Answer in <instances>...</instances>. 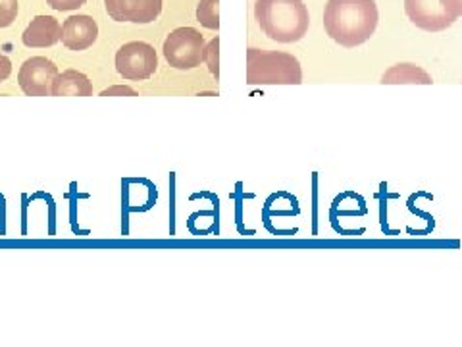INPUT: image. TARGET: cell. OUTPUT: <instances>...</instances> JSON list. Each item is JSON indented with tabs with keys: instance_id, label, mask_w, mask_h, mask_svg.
<instances>
[{
	"instance_id": "cell-7",
	"label": "cell",
	"mask_w": 462,
	"mask_h": 347,
	"mask_svg": "<svg viewBox=\"0 0 462 347\" xmlns=\"http://www.w3.org/2000/svg\"><path fill=\"white\" fill-rule=\"evenodd\" d=\"M108 16L114 22L152 23L162 12V0H105Z\"/></svg>"
},
{
	"instance_id": "cell-11",
	"label": "cell",
	"mask_w": 462,
	"mask_h": 347,
	"mask_svg": "<svg viewBox=\"0 0 462 347\" xmlns=\"http://www.w3.org/2000/svg\"><path fill=\"white\" fill-rule=\"evenodd\" d=\"M93 95V83L85 74L78 70H66L58 74L52 97H91Z\"/></svg>"
},
{
	"instance_id": "cell-10",
	"label": "cell",
	"mask_w": 462,
	"mask_h": 347,
	"mask_svg": "<svg viewBox=\"0 0 462 347\" xmlns=\"http://www.w3.org/2000/svg\"><path fill=\"white\" fill-rule=\"evenodd\" d=\"M25 47L47 49L62 41V25L52 16H37L25 27L22 35Z\"/></svg>"
},
{
	"instance_id": "cell-9",
	"label": "cell",
	"mask_w": 462,
	"mask_h": 347,
	"mask_svg": "<svg viewBox=\"0 0 462 347\" xmlns=\"http://www.w3.org/2000/svg\"><path fill=\"white\" fill-rule=\"evenodd\" d=\"M98 37V25L91 16L78 14L69 16L62 25V45L69 51H87L95 45Z\"/></svg>"
},
{
	"instance_id": "cell-12",
	"label": "cell",
	"mask_w": 462,
	"mask_h": 347,
	"mask_svg": "<svg viewBox=\"0 0 462 347\" xmlns=\"http://www.w3.org/2000/svg\"><path fill=\"white\" fill-rule=\"evenodd\" d=\"M383 85H397V83H412V85H430L431 78L426 70L414 64H397L393 68H389L383 78Z\"/></svg>"
},
{
	"instance_id": "cell-17",
	"label": "cell",
	"mask_w": 462,
	"mask_h": 347,
	"mask_svg": "<svg viewBox=\"0 0 462 347\" xmlns=\"http://www.w3.org/2000/svg\"><path fill=\"white\" fill-rule=\"evenodd\" d=\"M137 97L139 93L135 89H132L129 85H114V87H108V89H105L103 93H100V97Z\"/></svg>"
},
{
	"instance_id": "cell-2",
	"label": "cell",
	"mask_w": 462,
	"mask_h": 347,
	"mask_svg": "<svg viewBox=\"0 0 462 347\" xmlns=\"http://www.w3.org/2000/svg\"><path fill=\"white\" fill-rule=\"evenodd\" d=\"M260 29L278 42H297L309 32V8L302 0H256Z\"/></svg>"
},
{
	"instance_id": "cell-5",
	"label": "cell",
	"mask_w": 462,
	"mask_h": 347,
	"mask_svg": "<svg viewBox=\"0 0 462 347\" xmlns=\"http://www.w3.org/2000/svg\"><path fill=\"white\" fill-rule=\"evenodd\" d=\"M158 68V56L152 45L143 41L125 42L116 52V70L124 80H149Z\"/></svg>"
},
{
	"instance_id": "cell-16",
	"label": "cell",
	"mask_w": 462,
	"mask_h": 347,
	"mask_svg": "<svg viewBox=\"0 0 462 347\" xmlns=\"http://www.w3.org/2000/svg\"><path fill=\"white\" fill-rule=\"evenodd\" d=\"M47 3L51 5V8L58 12H69V10L81 8L87 0H47Z\"/></svg>"
},
{
	"instance_id": "cell-19",
	"label": "cell",
	"mask_w": 462,
	"mask_h": 347,
	"mask_svg": "<svg viewBox=\"0 0 462 347\" xmlns=\"http://www.w3.org/2000/svg\"><path fill=\"white\" fill-rule=\"evenodd\" d=\"M10 74H12V61L6 54L0 52V83L6 81Z\"/></svg>"
},
{
	"instance_id": "cell-1",
	"label": "cell",
	"mask_w": 462,
	"mask_h": 347,
	"mask_svg": "<svg viewBox=\"0 0 462 347\" xmlns=\"http://www.w3.org/2000/svg\"><path fill=\"white\" fill-rule=\"evenodd\" d=\"M378 20L375 0H328L324 10L326 33L346 49L366 42L378 27Z\"/></svg>"
},
{
	"instance_id": "cell-15",
	"label": "cell",
	"mask_w": 462,
	"mask_h": 347,
	"mask_svg": "<svg viewBox=\"0 0 462 347\" xmlns=\"http://www.w3.org/2000/svg\"><path fill=\"white\" fill-rule=\"evenodd\" d=\"M18 16V0H0V29L10 27Z\"/></svg>"
},
{
	"instance_id": "cell-6",
	"label": "cell",
	"mask_w": 462,
	"mask_h": 347,
	"mask_svg": "<svg viewBox=\"0 0 462 347\" xmlns=\"http://www.w3.org/2000/svg\"><path fill=\"white\" fill-rule=\"evenodd\" d=\"M58 74L60 71L47 56L27 58L18 71L20 89L27 97H51Z\"/></svg>"
},
{
	"instance_id": "cell-13",
	"label": "cell",
	"mask_w": 462,
	"mask_h": 347,
	"mask_svg": "<svg viewBox=\"0 0 462 347\" xmlns=\"http://www.w3.org/2000/svg\"><path fill=\"white\" fill-rule=\"evenodd\" d=\"M218 3L220 0H200L197 6V20L207 29H216V32H218L220 27Z\"/></svg>"
},
{
	"instance_id": "cell-14",
	"label": "cell",
	"mask_w": 462,
	"mask_h": 347,
	"mask_svg": "<svg viewBox=\"0 0 462 347\" xmlns=\"http://www.w3.org/2000/svg\"><path fill=\"white\" fill-rule=\"evenodd\" d=\"M202 61L207 62L210 74L218 80L220 78V39L218 37H214L205 47V58H202Z\"/></svg>"
},
{
	"instance_id": "cell-8",
	"label": "cell",
	"mask_w": 462,
	"mask_h": 347,
	"mask_svg": "<svg viewBox=\"0 0 462 347\" xmlns=\"http://www.w3.org/2000/svg\"><path fill=\"white\" fill-rule=\"evenodd\" d=\"M404 12L409 20L424 32H443L455 20L445 12L441 0H404Z\"/></svg>"
},
{
	"instance_id": "cell-3",
	"label": "cell",
	"mask_w": 462,
	"mask_h": 347,
	"mask_svg": "<svg viewBox=\"0 0 462 347\" xmlns=\"http://www.w3.org/2000/svg\"><path fill=\"white\" fill-rule=\"evenodd\" d=\"M249 85H299L302 83L300 62L282 51H247Z\"/></svg>"
},
{
	"instance_id": "cell-4",
	"label": "cell",
	"mask_w": 462,
	"mask_h": 347,
	"mask_svg": "<svg viewBox=\"0 0 462 347\" xmlns=\"http://www.w3.org/2000/svg\"><path fill=\"white\" fill-rule=\"evenodd\" d=\"M205 37L195 27H178L164 41V56L171 68L193 70L205 62Z\"/></svg>"
},
{
	"instance_id": "cell-18",
	"label": "cell",
	"mask_w": 462,
	"mask_h": 347,
	"mask_svg": "<svg viewBox=\"0 0 462 347\" xmlns=\"http://www.w3.org/2000/svg\"><path fill=\"white\" fill-rule=\"evenodd\" d=\"M441 5L455 22L462 16V0H441Z\"/></svg>"
}]
</instances>
